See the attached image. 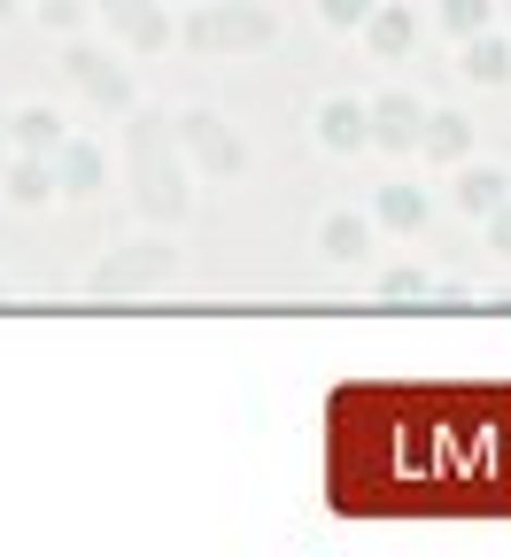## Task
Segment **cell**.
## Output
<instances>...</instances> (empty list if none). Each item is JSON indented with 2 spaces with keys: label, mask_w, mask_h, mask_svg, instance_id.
I'll return each mask as SVG.
<instances>
[{
  "label": "cell",
  "mask_w": 511,
  "mask_h": 557,
  "mask_svg": "<svg viewBox=\"0 0 511 557\" xmlns=\"http://www.w3.org/2000/svg\"><path fill=\"white\" fill-rule=\"evenodd\" d=\"M364 9H373V0H326V16H333V24H356Z\"/></svg>",
  "instance_id": "obj_2"
},
{
  "label": "cell",
  "mask_w": 511,
  "mask_h": 557,
  "mask_svg": "<svg viewBox=\"0 0 511 557\" xmlns=\"http://www.w3.org/2000/svg\"><path fill=\"white\" fill-rule=\"evenodd\" d=\"M333 511H503L511 387H341L326 410Z\"/></svg>",
  "instance_id": "obj_1"
}]
</instances>
